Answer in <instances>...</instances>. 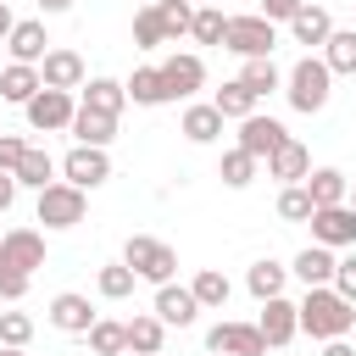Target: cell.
<instances>
[{
    "label": "cell",
    "instance_id": "cell-1",
    "mask_svg": "<svg viewBox=\"0 0 356 356\" xmlns=\"http://www.w3.org/2000/svg\"><path fill=\"white\" fill-rule=\"evenodd\" d=\"M295 323H300V334H312V339H345L350 328H356V306L350 300H339L328 284H317V289H306V300L295 306Z\"/></svg>",
    "mask_w": 356,
    "mask_h": 356
},
{
    "label": "cell",
    "instance_id": "cell-2",
    "mask_svg": "<svg viewBox=\"0 0 356 356\" xmlns=\"http://www.w3.org/2000/svg\"><path fill=\"white\" fill-rule=\"evenodd\" d=\"M284 95H289V106L295 111H323L328 106V95H334V72L323 67V56H300L289 72H284Z\"/></svg>",
    "mask_w": 356,
    "mask_h": 356
},
{
    "label": "cell",
    "instance_id": "cell-3",
    "mask_svg": "<svg viewBox=\"0 0 356 356\" xmlns=\"http://www.w3.org/2000/svg\"><path fill=\"white\" fill-rule=\"evenodd\" d=\"M122 267H134V278H145V284H172V273H178V250L167 245V239H150V234H128V245H122Z\"/></svg>",
    "mask_w": 356,
    "mask_h": 356
},
{
    "label": "cell",
    "instance_id": "cell-4",
    "mask_svg": "<svg viewBox=\"0 0 356 356\" xmlns=\"http://www.w3.org/2000/svg\"><path fill=\"white\" fill-rule=\"evenodd\" d=\"M222 44H228L234 56H245V61H261V56H273V44H278V28H273L261 11H234V17H228V33H222Z\"/></svg>",
    "mask_w": 356,
    "mask_h": 356
},
{
    "label": "cell",
    "instance_id": "cell-5",
    "mask_svg": "<svg viewBox=\"0 0 356 356\" xmlns=\"http://www.w3.org/2000/svg\"><path fill=\"white\" fill-rule=\"evenodd\" d=\"M83 211H89L83 189H72V184H61V178L39 189V222H44V228H78Z\"/></svg>",
    "mask_w": 356,
    "mask_h": 356
},
{
    "label": "cell",
    "instance_id": "cell-6",
    "mask_svg": "<svg viewBox=\"0 0 356 356\" xmlns=\"http://www.w3.org/2000/svg\"><path fill=\"white\" fill-rule=\"evenodd\" d=\"M72 95L67 89H39L28 106H22V117H28V128L33 134H56V128H72Z\"/></svg>",
    "mask_w": 356,
    "mask_h": 356
},
{
    "label": "cell",
    "instance_id": "cell-7",
    "mask_svg": "<svg viewBox=\"0 0 356 356\" xmlns=\"http://www.w3.org/2000/svg\"><path fill=\"white\" fill-rule=\"evenodd\" d=\"M111 178V161H106V150H95V145H72L67 150V161H61V184H72V189H100Z\"/></svg>",
    "mask_w": 356,
    "mask_h": 356
},
{
    "label": "cell",
    "instance_id": "cell-8",
    "mask_svg": "<svg viewBox=\"0 0 356 356\" xmlns=\"http://www.w3.org/2000/svg\"><path fill=\"white\" fill-rule=\"evenodd\" d=\"M306 222H312V245H323V250L356 245V211L350 206H317Z\"/></svg>",
    "mask_w": 356,
    "mask_h": 356
},
{
    "label": "cell",
    "instance_id": "cell-9",
    "mask_svg": "<svg viewBox=\"0 0 356 356\" xmlns=\"http://www.w3.org/2000/svg\"><path fill=\"white\" fill-rule=\"evenodd\" d=\"M0 267L33 278V267H44V234H39V228H11V234H0Z\"/></svg>",
    "mask_w": 356,
    "mask_h": 356
},
{
    "label": "cell",
    "instance_id": "cell-10",
    "mask_svg": "<svg viewBox=\"0 0 356 356\" xmlns=\"http://www.w3.org/2000/svg\"><path fill=\"white\" fill-rule=\"evenodd\" d=\"M156 72H161L167 100H189V95L206 83V61H200V56H189V50H172V56H167Z\"/></svg>",
    "mask_w": 356,
    "mask_h": 356
},
{
    "label": "cell",
    "instance_id": "cell-11",
    "mask_svg": "<svg viewBox=\"0 0 356 356\" xmlns=\"http://www.w3.org/2000/svg\"><path fill=\"white\" fill-rule=\"evenodd\" d=\"M211 356H267V339L256 334V323H217L206 334Z\"/></svg>",
    "mask_w": 356,
    "mask_h": 356
},
{
    "label": "cell",
    "instance_id": "cell-12",
    "mask_svg": "<svg viewBox=\"0 0 356 356\" xmlns=\"http://www.w3.org/2000/svg\"><path fill=\"white\" fill-rule=\"evenodd\" d=\"M256 334L267 339V350H284L295 334H300V323H295V300H284V295H273V300H261V317H256Z\"/></svg>",
    "mask_w": 356,
    "mask_h": 356
},
{
    "label": "cell",
    "instance_id": "cell-13",
    "mask_svg": "<svg viewBox=\"0 0 356 356\" xmlns=\"http://www.w3.org/2000/svg\"><path fill=\"white\" fill-rule=\"evenodd\" d=\"M284 139H289V128H284L278 117H261V111H256V117H245V122H239V150H245V156H256V161H267Z\"/></svg>",
    "mask_w": 356,
    "mask_h": 356
},
{
    "label": "cell",
    "instance_id": "cell-14",
    "mask_svg": "<svg viewBox=\"0 0 356 356\" xmlns=\"http://www.w3.org/2000/svg\"><path fill=\"white\" fill-rule=\"evenodd\" d=\"M95 306H89V295H78V289H61L56 300H50V323L61 328V334H89L95 328Z\"/></svg>",
    "mask_w": 356,
    "mask_h": 356
},
{
    "label": "cell",
    "instance_id": "cell-15",
    "mask_svg": "<svg viewBox=\"0 0 356 356\" xmlns=\"http://www.w3.org/2000/svg\"><path fill=\"white\" fill-rule=\"evenodd\" d=\"M39 83L44 89H83V56L78 50H50L44 61H39Z\"/></svg>",
    "mask_w": 356,
    "mask_h": 356
},
{
    "label": "cell",
    "instance_id": "cell-16",
    "mask_svg": "<svg viewBox=\"0 0 356 356\" xmlns=\"http://www.w3.org/2000/svg\"><path fill=\"white\" fill-rule=\"evenodd\" d=\"M156 317H161V328H189V323L200 317L189 284H161V289H156Z\"/></svg>",
    "mask_w": 356,
    "mask_h": 356
},
{
    "label": "cell",
    "instance_id": "cell-17",
    "mask_svg": "<svg viewBox=\"0 0 356 356\" xmlns=\"http://www.w3.org/2000/svg\"><path fill=\"white\" fill-rule=\"evenodd\" d=\"M284 28H289V39H295V44H328L334 17H328V6H312V0H306V6L284 22Z\"/></svg>",
    "mask_w": 356,
    "mask_h": 356
},
{
    "label": "cell",
    "instance_id": "cell-18",
    "mask_svg": "<svg viewBox=\"0 0 356 356\" xmlns=\"http://www.w3.org/2000/svg\"><path fill=\"white\" fill-rule=\"evenodd\" d=\"M6 50H11V61H22V67H39L44 56H50V39H44V22H17L11 28V39H6Z\"/></svg>",
    "mask_w": 356,
    "mask_h": 356
},
{
    "label": "cell",
    "instance_id": "cell-19",
    "mask_svg": "<svg viewBox=\"0 0 356 356\" xmlns=\"http://www.w3.org/2000/svg\"><path fill=\"white\" fill-rule=\"evenodd\" d=\"M312 172V150L300 145V139H284L273 156H267V178H278V184H300Z\"/></svg>",
    "mask_w": 356,
    "mask_h": 356
},
{
    "label": "cell",
    "instance_id": "cell-20",
    "mask_svg": "<svg viewBox=\"0 0 356 356\" xmlns=\"http://www.w3.org/2000/svg\"><path fill=\"white\" fill-rule=\"evenodd\" d=\"M300 184H306V195H312V211H317V206H345V195H350V178H345L339 167H312Z\"/></svg>",
    "mask_w": 356,
    "mask_h": 356
},
{
    "label": "cell",
    "instance_id": "cell-21",
    "mask_svg": "<svg viewBox=\"0 0 356 356\" xmlns=\"http://www.w3.org/2000/svg\"><path fill=\"white\" fill-rule=\"evenodd\" d=\"M72 139H78V145H95V150H106V145L117 139V117L78 106V111H72Z\"/></svg>",
    "mask_w": 356,
    "mask_h": 356
},
{
    "label": "cell",
    "instance_id": "cell-22",
    "mask_svg": "<svg viewBox=\"0 0 356 356\" xmlns=\"http://www.w3.org/2000/svg\"><path fill=\"white\" fill-rule=\"evenodd\" d=\"M334 261H339L334 250H323V245H306V250L295 256V267H289V273H295L306 289H317V284H334Z\"/></svg>",
    "mask_w": 356,
    "mask_h": 356
},
{
    "label": "cell",
    "instance_id": "cell-23",
    "mask_svg": "<svg viewBox=\"0 0 356 356\" xmlns=\"http://www.w3.org/2000/svg\"><path fill=\"white\" fill-rule=\"evenodd\" d=\"M39 89H44V83H39V67H22V61H11V67L0 72V100H11V106H28Z\"/></svg>",
    "mask_w": 356,
    "mask_h": 356
},
{
    "label": "cell",
    "instance_id": "cell-24",
    "mask_svg": "<svg viewBox=\"0 0 356 356\" xmlns=\"http://www.w3.org/2000/svg\"><path fill=\"white\" fill-rule=\"evenodd\" d=\"M323 67H328L334 78H350V72H356V28H334V33H328Z\"/></svg>",
    "mask_w": 356,
    "mask_h": 356
},
{
    "label": "cell",
    "instance_id": "cell-25",
    "mask_svg": "<svg viewBox=\"0 0 356 356\" xmlns=\"http://www.w3.org/2000/svg\"><path fill=\"white\" fill-rule=\"evenodd\" d=\"M83 106H89V111H106V117H117V111L128 106V89H122L117 78H89V83H83Z\"/></svg>",
    "mask_w": 356,
    "mask_h": 356
},
{
    "label": "cell",
    "instance_id": "cell-26",
    "mask_svg": "<svg viewBox=\"0 0 356 356\" xmlns=\"http://www.w3.org/2000/svg\"><path fill=\"white\" fill-rule=\"evenodd\" d=\"M211 106H217V117H222V122H228V117H234V122L256 117V95H250V89L239 83V78H228V83L217 89V100H211Z\"/></svg>",
    "mask_w": 356,
    "mask_h": 356
},
{
    "label": "cell",
    "instance_id": "cell-27",
    "mask_svg": "<svg viewBox=\"0 0 356 356\" xmlns=\"http://www.w3.org/2000/svg\"><path fill=\"white\" fill-rule=\"evenodd\" d=\"M184 139H195V145H211V139H222V117H217V106L206 100V106H189L184 111Z\"/></svg>",
    "mask_w": 356,
    "mask_h": 356
},
{
    "label": "cell",
    "instance_id": "cell-28",
    "mask_svg": "<svg viewBox=\"0 0 356 356\" xmlns=\"http://www.w3.org/2000/svg\"><path fill=\"white\" fill-rule=\"evenodd\" d=\"M284 278H289V267H278L273 256H261V261L245 273V289H250L256 300H273V295H284Z\"/></svg>",
    "mask_w": 356,
    "mask_h": 356
},
{
    "label": "cell",
    "instance_id": "cell-29",
    "mask_svg": "<svg viewBox=\"0 0 356 356\" xmlns=\"http://www.w3.org/2000/svg\"><path fill=\"white\" fill-rule=\"evenodd\" d=\"M122 334H128V350L134 356H161V317L150 312V317H134V323H122Z\"/></svg>",
    "mask_w": 356,
    "mask_h": 356
},
{
    "label": "cell",
    "instance_id": "cell-30",
    "mask_svg": "<svg viewBox=\"0 0 356 356\" xmlns=\"http://www.w3.org/2000/svg\"><path fill=\"white\" fill-rule=\"evenodd\" d=\"M222 33H228V11L211 0V6H195V22H189V39L195 44H222Z\"/></svg>",
    "mask_w": 356,
    "mask_h": 356
},
{
    "label": "cell",
    "instance_id": "cell-31",
    "mask_svg": "<svg viewBox=\"0 0 356 356\" xmlns=\"http://www.w3.org/2000/svg\"><path fill=\"white\" fill-rule=\"evenodd\" d=\"M11 178H17V184H28V189H44V184H56V161H50V150H33V145H28Z\"/></svg>",
    "mask_w": 356,
    "mask_h": 356
},
{
    "label": "cell",
    "instance_id": "cell-32",
    "mask_svg": "<svg viewBox=\"0 0 356 356\" xmlns=\"http://www.w3.org/2000/svg\"><path fill=\"white\" fill-rule=\"evenodd\" d=\"M239 83H245V89H250V95L261 100V95L284 89V72L273 67V56H261V61H245V67H239Z\"/></svg>",
    "mask_w": 356,
    "mask_h": 356
},
{
    "label": "cell",
    "instance_id": "cell-33",
    "mask_svg": "<svg viewBox=\"0 0 356 356\" xmlns=\"http://www.w3.org/2000/svg\"><path fill=\"white\" fill-rule=\"evenodd\" d=\"M122 89H128V100H134V106H161V100H167V89H161V72H156V67H134V78H128Z\"/></svg>",
    "mask_w": 356,
    "mask_h": 356
},
{
    "label": "cell",
    "instance_id": "cell-34",
    "mask_svg": "<svg viewBox=\"0 0 356 356\" xmlns=\"http://www.w3.org/2000/svg\"><path fill=\"white\" fill-rule=\"evenodd\" d=\"M128 350V334H122V323H111V317H95V328H89V356H122Z\"/></svg>",
    "mask_w": 356,
    "mask_h": 356
},
{
    "label": "cell",
    "instance_id": "cell-35",
    "mask_svg": "<svg viewBox=\"0 0 356 356\" xmlns=\"http://www.w3.org/2000/svg\"><path fill=\"white\" fill-rule=\"evenodd\" d=\"M228 289H234V284H228L217 267H200V273H195V284H189L195 306H222V300H228Z\"/></svg>",
    "mask_w": 356,
    "mask_h": 356
},
{
    "label": "cell",
    "instance_id": "cell-36",
    "mask_svg": "<svg viewBox=\"0 0 356 356\" xmlns=\"http://www.w3.org/2000/svg\"><path fill=\"white\" fill-rule=\"evenodd\" d=\"M134 44H139V50H161V44H172L167 28H161V17H156V6L134 11Z\"/></svg>",
    "mask_w": 356,
    "mask_h": 356
},
{
    "label": "cell",
    "instance_id": "cell-37",
    "mask_svg": "<svg viewBox=\"0 0 356 356\" xmlns=\"http://www.w3.org/2000/svg\"><path fill=\"white\" fill-rule=\"evenodd\" d=\"M256 167H261V161H256V156H245V150L234 145V150L222 156V167H217V178H222L228 189H245V184L256 178Z\"/></svg>",
    "mask_w": 356,
    "mask_h": 356
},
{
    "label": "cell",
    "instance_id": "cell-38",
    "mask_svg": "<svg viewBox=\"0 0 356 356\" xmlns=\"http://www.w3.org/2000/svg\"><path fill=\"white\" fill-rule=\"evenodd\" d=\"M134 267H122V261H111V267H100V278H95V289L106 295V300H128L134 295Z\"/></svg>",
    "mask_w": 356,
    "mask_h": 356
},
{
    "label": "cell",
    "instance_id": "cell-39",
    "mask_svg": "<svg viewBox=\"0 0 356 356\" xmlns=\"http://www.w3.org/2000/svg\"><path fill=\"white\" fill-rule=\"evenodd\" d=\"M156 17H161V28H167V39H184L189 22H195V6H189V0H156Z\"/></svg>",
    "mask_w": 356,
    "mask_h": 356
},
{
    "label": "cell",
    "instance_id": "cell-40",
    "mask_svg": "<svg viewBox=\"0 0 356 356\" xmlns=\"http://www.w3.org/2000/svg\"><path fill=\"white\" fill-rule=\"evenodd\" d=\"M278 217H284V222H306V217H312V195H306V184H284V195H278Z\"/></svg>",
    "mask_w": 356,
    "mask_h": 356
},
{
    "label": "cell",
    "instance_id": "cell-41",
    "mask_svg": "<svg viewBox=\"0 0 356 356\" xmlns=\"http://www.w3.org/2000/svg\"><path fill=\"white\" fill-rule=\"evenodd\" d=\"M28 339H33V317H28V312H0V345L22 350Z\"/></svg>",
    "mask_w": 356,
    "mask_h": 356
},
{
    "label": "cell",
    "instance_id": "cell-42",
    "mask_svg": "<svg viewBox=\"0 0 356 356\" xmlns=\"http://www.w3.org/2000/svg\"><path fill=\"white\" fill-rule=\"evenodd\" d=\"M328 289L356 306V256H339V261H334V284H328Z\"/></svg>",
    "mask_w": 356,
    "mask_h": 356
},
{
    "label": "cell",
    "instance_id": "cell-43",
    "mask_svg": "<svg viewBox=\"0 0 356 356\" xmlns=\"http://www.w3.org/2000/svg\"><path fill=\"white\" fill-rule=\"evenodd\" d=\"M256 6H261V17H267V22L278 28V22H289V17H295V11L306 6V0H256Z\"/></svg>",
    "mask_w": 356,
    "mask_h": 356
},
{
    "label": "cell",
    "instance_id": "cell-44",
    "mask_svg": "<svg viewBox=\"0 0 356 356\" xmlns=\"http://www.w3.org/2000/svg\"><path fill=\"white\" fill-rule=\"evenodd\" d=\"M22 150H28V145H22L17 134H0V172H17V161H22Z\"/></svg>",
    "mask_w": 356,
    "mask_h": 356
},
{
    "label": "cell",
    "instance_id": "cell-45",
    "mask_svg": "<svg viewBox=\"0 0 356 356\" xmlns=\"http://www.w3.org/2000/svg\"><path fill=\"white\" fill-rule=\"evenodd\" d=\"M22 295H28V278L11 273V267H0V300H22Z\"/></svg>",
    "mask_w": 356,
    "mask_h": 356
},
{
    "label": "cell",
    "instance_id": "cell-46",
    "mask_svg": "<svg viewBox=\"0 0 356 356\" xmlns=\"http://www.w3.org/2000/svg\"><path fill=\"white\" fill-rule=\"evenodd\" d=\"M11 200H17V178L0 172V211H11Z\"/></svg>",
    "mask_w": 356,
    "mask_h": 356
},
{
    "label": "cell",
    "instance_id": "cell-47",
    "mask_svg": "<svg viewBox=\"0 0 356 356\" xmlns=\"http://www.w3.org/2000/svg\"><path fill=\"white\" fill-rule=\"evenodd\" d=\"M11 28H17V17H11V6H6V0H0V44H6V39H11Z\"/></svg>",
    "mask_w": 356,
    "mask_h": 356
},
{
    "label": "cell",
    "instance_id": "cell-48",
    "mask_svg": "<svg viewBox=\"0 0 356 356\" xmlns=\"http://www.w3.org/2000/svg\"><path fill=\"white\" fill-rule=\"evenodd\" d=\"M323 356H356V345H350V339H328V345H323Z\"/></svg>",
    "mask_w": 356,
    "mask_h": 356
},
{
    "label": "cell",
    "instance_id": "cell-49",
    "mask_svg": "<svg viewBox=\"0 0 356 356\" xmlns=\"http://www.w3.org/2000/svg\"><path fill=\"white\" fill-rule=\"evenodd\" d=\"M44 17H61V11H72V0H33Z\"/></svg>",
    "mask_w": 356,
    "mask_h": 356
},
{
    "label": "cell",
    "instance_id": "cell-50",
    "mask_svg": "<svg viewBox=\"0 0 356 356\" xmlns=\"http://www.w3.org/2000/svg\"><path fill=\"white\" fill-rule=\"evenodd\" d=\"M345 206H350V211H356V184H350V195H345Z\"/></svg>",
    "mask_w": 356,
    "mask_h": 356
},
{
    "label": "cell",
    "instance_id": "cell-51",
    "mask_svg": "<svg viewBox=\"0 0 356 356\" xmlns=\"http://www.w3.org/2000/svg\"><path fill=\"white\" fill-rule=\"evenodd\" d=\"M0 356H28V350H11V345H0Z\"/></svg>",
    "mask_w": 356,
    "mask_h": 356
},
{
    "label": "cell",
    "instance_id": "cell-52",
    "mask_svg": "<svg viewBox=\"0 0 356 356\" xmlns=\"http://www.w3.org/2000/svg\"><path fill=\"white\" fill-rule=\"evenodd\" d=\"M189 6H211V0H189Z\"/></svg>",
    "mask_w": 356,
    "mask_h": 356
},
{
    "label": "cell",
    "instance_id": "cell-53",
    "mask_svg": "<svg viewBox=\"0 0 356 356\" xmlns=\"http://www.w3.org/2000/svg\"><path fill=\"white\" fill-rule=\"evenodd\" d=\"M78 356H89V350H78Z\"/></svg>",
    "mask_w": 356,
    "mask_h": 356
},
{
    "label": "cell",
    "instance_id": "cell-54",
    "mask_svg": "<svg viewBox=\"0 0 356 356\" xmlns=\"http://www.w3.org/2000/svg\"><path fill=\"white\" fill-rule=\"evenodd\" d=\"M150 6H156V0H150Z\"/></svg>",
    "mask_w": 356,
    "mask_h": 356
}]
</instances>
